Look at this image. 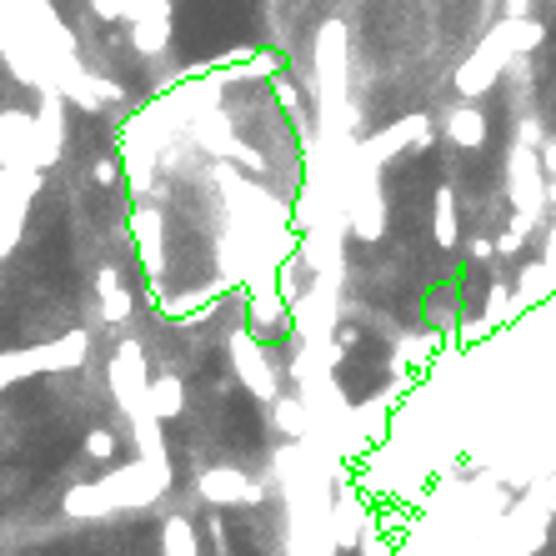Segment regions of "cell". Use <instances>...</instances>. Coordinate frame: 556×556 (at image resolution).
Listing matches in <instances>:
<instances>
[{
  "label": "cell",
  "instance_id": "6da1fadb",
  "mask_svg": "<svg viewBox=\"0 0 556 556\" xmlns=\"http://www.w3.org/2000/svg\"><path fill=\"white\" fill-rule=\"evenodd\" d=\"M541 156H546V166L556 171V141H546V151H541Z\"/></svg>",
  "mask_w": 556,
  "mask_h": 556
},
{
  "label": "cell",
  "instance_id": "7a4b0ae2",
  "mask_svg": "<svg viewBox=\"0 0 556 556\" xmlns=\"http://www.w3.org/2000/svg\"><path fill=\"white\" fill-rule=\"evenodd\" d=\"M551 201H556V181H551Z\"/></svg>",
  "mask_w": 556,
  "mask_h": 556
}]
</instances>
